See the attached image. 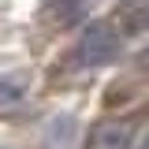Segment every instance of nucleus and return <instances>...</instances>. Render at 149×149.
I'll return each mask as SVG.
<instances>
[{"mask_svg": "<svg viewBox=\"0 0 149 149\" xmlns=\"http://www.w3.org/2000/svg\"><path fill=\"white\" fill-rule=\"evenodd\" d=\"M82 149H134V123L127 119H101L86 134Z\"/></svg>", "mask_w": 149, "mask_h": 149, "instance_id": "f03ea898", "label": "nucleus"}, {"mask_svg": "<svg viewBox=\"0 0 149 149\" xmlns=\"http://www.w3.org/2000/svg\"><path fill=\"white\" fill-rule=\"evenodd\" d=\"M30 74L26 71H4L0 74V108H8V104H19L26 93H30Z\"/></svg>", "mask_w": 149, "mask_h": 149, "instance_id": "7ed1b4c3", "label": "nucleus"}, {"mask_svg": "<svg viewBox=\"0 0 149 149\" xmlns=\"http://www.w3.org/2000/svg\"><path fill=\"white\" fill-rule=\"evenodd\" d=\"M0 149H11V146H0Z\"/></svg>", "mask_w": 149, "mask_h": 149, "instance_id": "423d86ee", "label": "nucleus"}, {"mask_svg": "<svg viewBox=\"0 0 149 149\" xmlns=\"http://www.w3.org/2000/svg\"><path fill=\"white\" fill-rule=\"evenodd\" d=\"M78 15H82V0H49V4L41 8V19L52 22V26H67V22H74Z\"/></svg>", "mask_w": 149, "mask_h": 149, "instance_id": "20e7f679", "label": "nucleus"}, {"mask_svg": "<svg viewBox=\"0 0 149 149\" xmlns=\"http://www.w3.org/2000/svg\"><path fill=\"white\" fill-rule=\"evenodd\" d=\"M142 149H149V134H146V138H142Z\"/></svg>", "mask_w": 149, "mask_h": 149, "instance_id": "39448f33", "label": "nucleus"}, {"mask_svg": "<svg viewBox=\"0 0 149 149\" xmlns=\"http://www.w3.org/2000/svg\"><path fill=\"white\" fill-rule=\"evenodd\" d=\"M119 56H123V34L112 22H104V19L86 22L78 41H74V49H71L74 67H108Z\"/></svg>", "mask_w": 149, "mask_h": 149, "instance_id": "f257e3e1", "label": "nucleus"}]
</instances>
